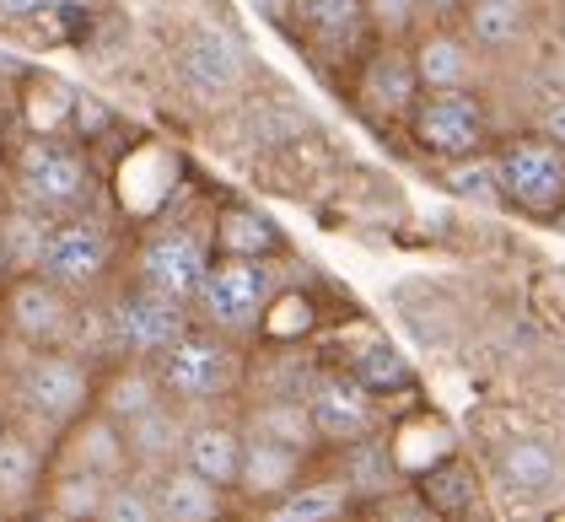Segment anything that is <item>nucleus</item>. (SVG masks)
<instances>
[{
  "instance_id": "nucleus-1",
  "label": "nucleus",
  "mask_w": 565,
  "mask_h": 522,
  "mask_svg": "<svg viewBox=\"0 0 565 522\" xmlns=\"http://www.w3.org/2000/svg\"><path fill=\"white\" fill-rule=\"evenodd\" d=\"M11 205H28L39 216H82L97 205V168L92 151L65 140V135H28L11 151V173H6Z\"/></svg>"
},
{
  "instance_id": "nucleus-2",
  "label": "nucleus",
  "mask_w": 565,
  "mask_h": 522,
  "mask_svg": "<svg viewBox=\"0 0 565 522\" xmlns=\"http://www.w3.org/2000/svg\"><path fill=\"white\" fill-rule=\"evenodd\" d=\"M280 259H216L200 297L189 307V318L200 329H211L232 345H248L254 334L264 329L269 307L280 297Z\"/></svg>"
},
{
  "instance_id": "nucleus-3",
  "label": "nucleus",
  "mask_w": 565,
  "mask_h": 522,
  "mask_svg": "<svg viewBox=\"0 0 565 522\" xmlns=\"http://www.w3.org/2000/svg\"><path fill=\"white\" fill-rule=\"evenodd\" d=\"M119 259H125V243H119L114 221L97 216V211H82V216L49 221L39 275L54 280L60 291H71L76 302H92L119 275Z\"/></svg>"
},
{
  "instance_id": "nucleus-4",
  "label": "nucleus",
  "mask_w": 565,
  "mask_h": 522,
  "mask_svg": "<svg viewBox=\"0 0 565 522\" xmlns=\"http://www.w3.org/2000/svg\"><path fill=\"white\" fill-rule=\"evenodd\" d=\"M151 366H157V377H162L168 404H178V409H211V404H226L232 393L243 388V372H248L243 345L221 340V334L200 329V323H194L189 334H178Z\"/></svg>"
},
{
  "instance_id": "nucleus-5",
  "label": "nucleus",
  "mask_w": 565,
  "mask_h": 522,
  "mask_svg": "<svg viewBox=\"0 0 565 522\" xmlns=\"http://www.w3.org/2000/svg\"><path fill=\"white\" fill-rule=\"evenodd\" d=\"M216 264L211 248V232L205 226H189V221H162L151 226L130 254V286L151 291V297H168L178 307H194L205 275Z\"/></svg>"
},
{
  "instance_id": "nucleus-6",
  "label": "nucleus",
  "mask_w": 565,
  "mask_h": 522,
  "mask_svg": "<svg viewBox=\"0 0 565 522\" xmlns=\"http://www.w3.org/2000/svg\"><path fill=\"white\" fill-rule=\"evenodd\" d=\"M82 312H87V302L60 291L39 269L0 280V334L11 345H22V355H33V350H71L76 334H82Z\"/></svg>"
},
{
  "instance_id": "nucleus-7",
  "label": "nucleus",
  "mask_w": 565,
  "mask_h": 522,
  "mask_svg": "<svg viewBox=\"0 0 565 522\" xmlns=\"http://www.w3.org/2000/svg\"><path fill=\"white\" fill-rule=\"evenodd\" d=\"M97 393V366L76 350H33L22 355L17 372V404L33 426H44V436H60L71 420H82Z\"/></svg>"
},
{
  "instance_id": "nucleus-8",
  "label": "nucleus",
  "mask_w": 565,
  "mask_h": 522,
  "mask_svg": "<svg viewBox=\"0 0 565 522\" xmlns=\"http://www.w3.org/2000/svg\"><path fill=\"white\" fill-rule=\"evenodd\" d=\"M404 135L420 157H431L436 168L441 162H463V157H479L495 146V125H490V103L484 92H420V103L409 108L404 119Z\"/></svg>"
},
{
  "instance_id": "nucleus-9",
  "label": "nucleus",
  "mask_w": 565,
  "mask_h": 522,
  "mask_svg": "<svg viewBox=\"0 0 565 522\" xmlns=\"http://www.w3.org/2000/svg\"><path fill=\"white\" fill-rule=\"evenodd\" d=\"M495 173H501V211H518L527 221L561 216L565 205V151L539 130H518L495 140Z\"/></svg>"
},
{
  "instance_id": "nucleus-10",
  "label": "nucleus",
  "mask_w": 565,
  "mask_h": 522,
  "mask_svg": "<svg viewBox=\"0 0 565 522\" xmlns=\"http://www.w3.org/2000/svg\"><path fill=\"white\" fill-rule=\"evenodd\" d=\"M350 103L366 125L377 130H404L409 108L420 103V82H415V60L409 44H372L350 60Z\"/></svg>"
},
{
  "instance_id": "nucleus-11",
  "label": "nucleus",
  "mask_w": 565,
  "mask_h": 522,
  "mask_svg": "<svg viewBox=\"0 0 565 522\" xmlns=\"http://www.w3.org/2000/svg\"><path fill=\"white\" fill-rule=\"evenodd\" d=\"M103 323H108L114 361H157L178 334L194 329L189 307L168 302V297H151V291H140V286H119V291L108 297V307H103Z\"/></svg>"
},
{
  "instance_id": "nucleus-12",
  "label": "nucleus",
  "mask_w": 565,
  "mask_h": 522,
  "mask_svg": "<svg viewBox=\"0 0 565 522\" xmlns=\"http://www.w3.org/2000/svg\"><path fill=\"white\" fill-rule=\"evenodd\" d=\"M302 398L323 447H355L366 436H383V398L361 388L350 372H318L302 388Z\"/></svg>"
},
{
  "instance_id": "nucleus-13",
  "label": "nucleus",
  "mask_w": 565,
  "mask_h": 522,
  "mask_svg": "<svg viewBox=\"0 0 565 522\" xmlns=\"http://www.w3.org/2000/svg\"><path fill=\"white\" fill-rule=\"evenodd\" d=\"M286 33L302 49H312L318 60L329 54H361L372 44L366 33V6L361 0H291L286 6Z\"/></svg>"
},
{
  "instance_id": "nucleus-14",
  "label": "nucleus",
  "mask_w": 565,
  "mask_h": 522,
  "mask_svg": "<svg viewBox=\"0 0 565 522\" xmlns=\"http://www.w3.org/2000/svg\"><path fill=\"white\" fill-rule=\"evenodd\" d=\"M409 60H415V82L420 92H469L479 87V54L458 22H426L415 39H409Z\"/></svg>"
},
{
  "instance_id": "nucleus-15",
  "label": "nucleus",
  "mask_w": 565,
  "mask_h": 522,
  "mask_svg": "<svg viewBox=\"0 0 565 522\" xmlns=\"http://www.w3.org/2000/svg\"><path fill=\"white\" fill-rule=\"evenodd\" d=\"M54 469H82V475L97 479H130V441H125V426H114L108 415L87 409L82 420H71L65 432L54 436V452H49Z\"/></svg>"
},
{
  "instance_id": "nucleus-16",
  "label": "nucleus",
  "mask_w": 565,
  "mask_h": 522,
  "mask_svg": "<svg viewBox=\"0 0 565 522\" xmlns=\"http://www.w3.org/2000/svg\"><path fill=\"white\" fill-rule=\"evenodd\" d=\"M302 475H312V458L297 452V447H280V441H264V436H248L243 441V464H237V484L232 496L243 507H269L280 501L291 484H302Z\"/></svg>"
},
{
  "instance_id": "nucleus-17",
  "label": "nucleus",
  "mask_w": 565,
  "mask_h": 522,
  "mask_svg": "<svg viewBox=\"0 0 565 522\" xmlns=\"http://www.w3.org/2000/svg\"><path fill=\"white\" fill-rule=\"evenodd\" d=\"M495 479L507 496L518 501H539L550 490H561L565 479V458L550 436H512L501 452H495Z\"/></svg>"
},
{
  "instance_id": "nucleus-18",
  "label": "nucleus",
  "mask_w": 565,
  "mask_h": 522,
  "mask_svg": "<svg viewBox=\"0 0 565 522\" xmlns=\"http://www.w3.org/2000/svg\"><path fill=\"white\" fill-rule=\"evenodd\" d=\"M168 393L151 361H114L108 372H97V393H92V409L108 415L114 426H135L140 415L162 409Z\"/></svg>"
},
{
  "instance_id": "nucleus-19",
  "label": "nucleus",
  "mask_w": 565,
  "mask_h": 522,
  "mask_svg": "<svg viewBox=\"0 0 565 522\" xmlns=\"http://www.w3.org/2000/svg\"><path fill=\"white\" fill-rule=\"evenodd\" d=\"M243 426L237 420H216V415H200V420H189V432H183V447H178V464L183 469H194L200 479H211L221 484L226 496H232V484H237V464H243Z\"/></svg>"
},
{
  "instance_id": "nucleus-20",
  "label": "nucleus",
  "mask_w": 565,
  "mask_h": 522,
  "mask_svg": "<svg viewBox=\"0 0 565 522\" xmlns=\"http://www.w3.org/2000/svg\"><path fill=\"white\" fill-rule=\"evenodd\" d=\"M361 501L350 496L345 475H302V484H291L280 501H269L254 512V522H355Z\"/></svg>"
},
{
  "instance_id": "nucleus-21",
  "label": "nucleus",
  "mask_w": 565,
  "mask_h": 522,
  "mask_svg": "<svg viewBox=\"0 0 565 522\" xmlns=\"http://www.w3.org/2000/svg\"><path fill=\"white\" fill-rule=\"evenodd\" d=\"M211 248L216 259H280L286 254V232L264 216L259 205L226 200L211 221Z\"/></svg>"
},
{
  "instance_id": "nucleus-22",
  "label": "nucleus",
  "mask_w": 565,
  "mask_h": 522,
  "mask_svg": "<svg viewBox=\"0 0 565 522\" xmlns=\"http://www.w3.org/2000/svg\"><path fill=\"white\" fill-rule=\"evenodd\" d=\"M49 436L22 432V426H6L0 432V507H28L39 501L49 479Z\"/></svg>"
},
{
  "instance_id": "nucleus-23",
  "label": "nucleus",
  "mask_w": 565,
  "mask_h": 522,
  "mask_svg": "<svg viewBox=\"0 0 565 522\" xmlns=\"http://www.w3.org/2000/svg\"><path fill=\"white\" fill-rule=\"evenodd\" d=\"M237 426H243V436H264V441L297 447V452H307V458L323 452V441H318V426H312V415H307L302 393H269V398H259V404L243 409Z\"/></svg>"
},
{
  "instance_id": "nucleus-24",
  "label": "nucleus",
  "mask_w": 565,
  "mask_h": 522,
  "mask_svg": "<svg viewBox=\"0 0 565 522\" xmlns=\"http://www.w3.org/2000/svg\"><path fill=\"white\" fill-rule=\"evenodd\" d=\"M151 496H157V518L162 522H221L226 518V501H232L221 484L200 479L183 464L151 475Z\"/></svg>"
},
{
  "instance_id": "nucleus-25",
  "label": "nucleus",
  "mask_w": 565,
  "mask_h": 522,
  "mask_svg": "<svg viewBox=\"0 0 565 522\" xmlns=\"http://www.w3.org/2000/svg\"><path fill=\"white\" fill-rule=\"evenodd\" d=\"M458 28H463V39L479 54H507L533 28V0H469L463 17H458Z\"/></svg>"
},
{
  "instance_id": "nucleus-26",
  "label": "nucleus",
  "mask_w": 565,
  "mask_h": 522,
  "mask_svg": "<svg viewBox=\"0 0 565 522\" xmlns=\"http://www.w3.org/2000/svg\"><path fill=\"white\" fill-rule=\"evenodd\" d=\"M183 432H189V409L178 404H162L151 415H140L135 426H125V441H130V464L135 475H162L178 464V447H183Z\"/></svg>"
},
{
  "instance_id": "nucleus-27",
  "label": "nucleus",
  "mask_w": 565,
  "mask_h": 522,
  "mask_svg": "<svg viewBox=\"0 0 565 522\" xmlns=\"http://www.w3.org/2000/svg\"><path fill=\"white\" fill-rule=\"evenodd\" d=\"M345 458H340V475H345L350 496L361 501V507H377L383 496L398 490V458H393V447L383 436H366V441H355V447H340Z\"/></svg>"
},
{
  "instance_id": "nucleus-28",
  "label": "nucleus",
  "mask_w": 565,
  "mask_h": 522,
  "mask_svg": "<svg viewBox=\"0 0 565 522\" xmlns=\"http://www.w3.org/2000/svg\"><path fill=\"white\" fill-rule=\"evenodd\" d=\"M108 484H114V479L82 475V469H54V464H49V479H44V490H39V501H44V512L54 522H97V507H103Z\"/></svg>"
},
{
  "instance_id": "nucleus-29",
  "label": "nucleus",
  "mask_w": 565,
  "mask_h": 522,
  "mask_svg": "<svg viewBox=\"0 0 565 522\" xmlns=\"http://www.w3.org/2000/svg\"><path fill=\"white\" fill-rule=\"evenodd\" d=\"M49 216L28 205H6L0 211V275H33L44 259Z\"/></svg>"
},
{
  "instance_id": "nucleus-30",
  "label": "nucleus",
  "mask_w": 565,
  "mask_h": 522,
  "mask_svg": "<svg viewBox=\"0 0 565 522\" xmlns=\"http://www.w3.org/2000/svg\"><path fill=\"white\" fill-rule=\"evenodd\" d=\"M183 71L200 87L226 92L243 82V49L232 44L226 33H200V39H189V49H183Z\"/></svg>"
},
{
  "instance_id": "nucleus-31",
  "label": "nucleus",
  "mask_w": 565,
  "mask_h": 522,
  "mask_svg": "<svg viewBox=\"0 0 565 522\" xmlns=\"http://www.w3.org/2000/svg\"><path fill=\"white\" fill-rule=\"evenodd\" d=\"M441 189L469 200V205H501V173H495V146L479 151V157H463V162H441L436 168Z\"/></svg>"
},
{
  "instance_id": "nucleus-32",
  "label": "nucleus",
  "mask_w": 565,
  "mask_h": 522,
  "mask_svg": "<svg viewBox=\"0 0 565 522\" xmlns=\"http://www.w3.org/2000/svg\"><path fill=\"white\" fill-rule=\"evenodd\" d=\"M361 6H366V33L383 44H409L426 28L420 0H361Z\"/></svg>"
},
{
  "instance_id": "nucleus-33",
  "label": "nucleus",
  "mask_w": 565,
  "mask_h": 522,
  "mask_svg": "<svg viewBox=\"0 0 565 522\" xmlns=\"http://www.w3.org/2000/svg\"><path fill=\"white\" fill-rule=\"evenodd\" d=\"M97 522H162L157 518V496H151V479L130 475V479H114L103 507H97Z\"/></svg>"
},
{
  "instance_id": "nucleus-34",
  "label": "nucleus",
  "mask_w": 565,
  "mask_h": 522,
  "mask_svg": "<svg viewBox=\"0 0 565 522\" xmlns=\"http://www.w3.org/2000/svg\"><path fill=\"white\" fill-rule=\"evenodd\" d=\"M350 377H355L361 388H372L377 398H383L388 388H404V383H409V366H404L388 345H372V355H366V361H355V366H350Z\"/></svg>"
},
{
  "instance_id": "nucleus-35",
  "label": "nucleus",
  "mask_w": 565,
  "mask_h": 522,
  "mask_svg": "<svg viewBox=\"0 0 565 522\" xmlns=\"http://www.w3.org/2000/svg\"><path fill=\"white\" fill-rule=\"evenodd\" d=\"M372 518L377 522H441L420 490H393V496H383V501L372 507Z\"/></svg>"
},
{
  "instance_id": "nucleus-36",
  "label": "nucleus",
  "mask_w": 565,
  "mask_h": 522,
  "mask_svg": "<svg viewBox=\"0 0 565 522\" xmlns=\"http://www.w3.org/2000/svg\"><path fill=\"white\" fill-rule=\"evenodd\" d=\"M533 130L550 135V140L565 151V92H561V97H550V103L539 108V125H533Z\"/></svg>"
},
{
  "instance_id": "nucleus-37",
  "label": "nucleus",
  "mask_w": 565,
  "mask_h": 522,
  "mask_svg": "<svg viewBox=\"0 0 565 522\" xmlns=\"http://www.w3.org/2000/svg\"><path fill=\"white\" fill-rule=\"evenodd\" d=\"M49 6H54V0H0V17H6V22H28V17H39Z\"/></svg>"
},
{
  "instance_id": "nucleus-38",
  "label": "nucleus",
  "mask_w": 565,
  "mask_h": 522,
  "mask_svg": "<svg viewBox=\"0 0 565 522\" xmlns=\"http://www.w3.org/2000/svg\"><path fill=\"white\" fill-rule=\"evenodd\" d=\"M463 6H469V0H420L426 22H458V17H463Z\"/></svg>"
},
{
  "instance_id": "nucleus-39",
  "label": "nucleus",
  "mask_w": 565,
  "mask_h": 522,
  "mask_svg": "<svg viewBox=\"0 0 565 522\" xmlns=\"http://www.w3.org/2000/svg\"><path fill=\"white\" fill-rule=\"evenodd\" d=\"M6 173H11V151L0 146V194H6Z\"/></svg>"
},
{
  "instance_id": "nucleus-40",
  "label": "nucleus",
  "mask_w": 565,
  "mask_h": 522,
  "mask_svg": "<svg viewBox=\"0 0 565 522\" xmlns=\"http://www.w3.org/2000/svg\"><path fill=\"white\" fill-rule=\"evenodd\" d=\"M550 226H555V232H561V237H565V205H561V216L550 221Z\"/></svg>"
},
{
  "instance_id": "nucleus-41",
  "label": "nucleus",
  "mask_w": 565,
  "mask_h": 522,
  "mask_svg": "<svg viewBox=\"0 0 565 522\" xmlns=\"http://www.w3.org/2000/svg\"><path fill=\"white\" fill-rule=\"evenodd\" d=\"M355 522H377V518H355Z\"/></svg>"
},
{
  "instance_id": "nucleus-42",
  "label": "nucleus",
  "mask_w": 565,
  "mask_h": 522,
  "mask_svg": "<svg viewBox=\"0 0 565 522\" xmlns=\"http://www.w3.org/2000/svg\"><path fill=\"white\" fill-rule=\"evenodd\" d=\"M0 432H6V420H0Z\"/></svg>"
},
{
  "instance_id": "nucleus-43",
  "label": "nucleus",
  "mask_w": 565,
  "mask_h": 522,
  "mask_svg": "<svg viewBox=\"0 0 565 522\" xmlns=\"http://www.w3.org/2000/svg\"><path fill=\"white\" fill-rule=\"evenodd\" d=\"M0 280H6V275H0Z\"/></svg>"
}]
</instances>
